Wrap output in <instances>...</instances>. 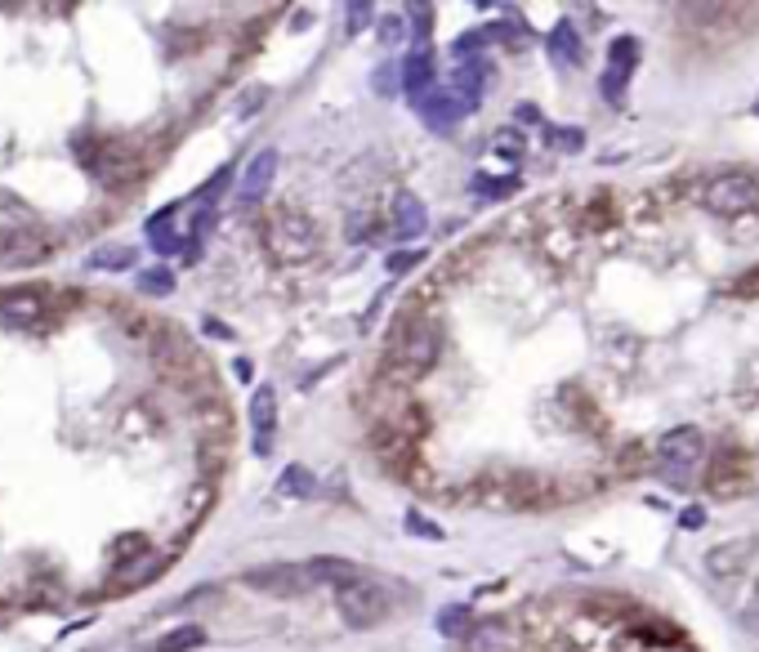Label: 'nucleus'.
Here are the masks:
<instances>
[{"mask_svg": "<svg viewBox=\"0 0 759 652\" xmlns=\"http://www.w3.org/2000/svg\"><path fill=\"white\" fill-rule=\"evenodd\" d=\"M389 219H393V237H398V242H416V237L429 228L425 206H420V197H411V193L393 197V215Z\"/></svg>", "mask_w": 759, "mask_h": 652, "instance_id": "18", "label": "nucleus"}, {"mask_svg": "<svg viewBox=\"0 0 759 652\" xmlns=\"http://www.w3.org/2000/svg\"><path fill=\"white\" fill-rule=\"evenodd\" d=\"M550 143L563 152H581L585 148V134L581 130H550Z\"/></svg>", "mask_w": 759, "mask_h": 652, "instance_id": "43", "label": "nucleus"}, {"mask_svg": "<svg viewBox=\"0 0 759 652\" xmlns=\"http://www.w3.org/2000/svg\"><path fill=\"white\" fill-rule=\"evenodd\" d=\"M335 608H340L344 626L349 630H376L384 617H389V590L380 581L353 577L344 586H335Z\"/></svg>", "mask_w": 759, "mask_h": 652, "instance_id": "5", "label": "nucleus"}, {"mask_svg": "<svg viewBox=\"0 0 759 652\" xmlns=\"http://www.w3.org/2000/svg\"><path fill=\"white\" fill-rule=\"evenodd\" d=\"M197 465H201V474H206V478L224 474V465H228V443H201Z\"/></svg>", "mask_w": 759, "mask_h": 652, "instance_id": "34", "label": "nucleus"}, {"mask_svg": "<svg viewBox=\"0 0 759 652\" xmlns=\"http://www.w3.org/2000/svg\"><path fill=\"white\" fill-rule=\"evenodd\" d=\"M679 523H684L688 532H697V527H706V510H701V505H688V510L679 514Z\"/></svg>", "mask_w": 759, "mask_h": 652, "instance_id": "46", "label": "nucleus"}, {"mask_svg": "<svg viewBox=\"0 0 759 652\" xmlns=\"http://www.w3.org/2000/svg\"><path fill=\"white\" fill-rule=\"evenodd\" d=\"M273 175H277V152L273 148L255 152L251 166H246V175H242V201H259V197H264L268 184H273Z\"/></svg>", "mask_w": 759, "mask_h": 652, "instance_id": "22", "label": "nucleus"}, {"mask_svg": "<svg viewBox=\"0 0 759 652\" xmlns=\"http://www.w3.org/2000/svg\"><path fill=\"white\" fill-rule=\"evenodd\" d=\"M652 456H657L661 474L670 478V487H684L688 474H693V465L706 456V438H701V429H693V425L670 429V434L657 443V452H652Z\"/></svg>", "mask_w": 759, "mask_h": 652, "instance_id": "8", "label": "nucleus"}, {"mask_svg": "<svg viewBox=\"0 0 759 652\" xmlns=\"http://www.w3.org/2000/svg\"><path fill=\"white\" fill-rule=\"evenodd\" d=\"M170 568V554L166 550H143V554H126V559L112 568L108 577V590L112 594H126V590H139L148 581H157L161 572Z\"/></svg>", "mask_w": 759, "mask_h": 652, "instance_id": "13", "label": "nucleus"}, {"mask_svg": "<svg viewBox=\"0 0 759 652\" xmlns=\"http://www.w3.org/2000/svg\"><path fill=\"white\" fill-rule=\"evenodd\" d=\"M639 469H648V447H643V443H626V447H621V456H617V465H612V474L634 478Z\"/></svg>", "mask_w": 759, "mask_h": 652, "instance_id": "32", "label": "nucleus"}, {"mask_svg": "<svg viewBox=\"0 0 759 652\" xmlns=\"http://www.w3.org/2000/svg\"><path fill=\"white\" fill-rule=\"evenodd\" d=\"M201 644H206V630H201V626H175L152 652H192V648H201Z\"/></svg>", "mask_w": 759, "mask_h": 652, "instance_id": "28", "label": "nucleus"}, {"mask_svg": "<svg viewBox=\"0 0 759 652\" xmlns=\"http://www.w3.org/2000/svg\"><path fill=\"white\" fill-rule=\"evenodd\" d=\"M90 170H94V179H99L103 188H126V184L139 179L143 166H139V152H134L126 139H108V143L94 148Z\"/></svg>", "mask_w": 759, "mask_h": 652, "instance_id": "11", "label": "nucleus"}, {"mask_svg": "<svg viewBox=\"0 0 759 652\" xmlns=\"http://www.w3.org/2000/svg\"><path fill=\"white\" fill-rule=\"evenodd\" d=\"M242 586L273 594V599H291V594L313 590V577H309V563H264V568L242 572Z\"/></svg>", "mask_w": 759, "mask_h": 652, "instance_id": "10", "label": "nucleus"}, {"mask_svg": "<svg viewBox=\"0 0 759 652\" xmlns=\"http://www.w3.org/2000/svg\"><path fill=\"white\" fill-rule=\"evenodd\" d=\"M608 67L634 72V67H639V41H634V36H617V41H612V54H608Z\"/></svg>", "mask_w": 759, "mask_h": 652, "instance_id": "31", "label": "nucleus"}, {"mask_svg": "<svg viewBox=\"0 0 759 652\" xmlns=\"http://www.w3.org/2000/svg\"><path fill=\"white\" fill-rule=\"evenodd\" d=\"M416 108L434 130H451L460 121V112H465V103H460L451 90H429L425 99H416Z\"/></svg>", "mask_w": 759, "mask_h": 652, "instance_id": "20", "label": "nucleus"}, {"mask_svg": "<svg viewBox=\"0 0 759 652\" xmlns=\"http://www.w3.org/2000/svg\"><path fill=\"white\" fill-rule=\"evenodd\" d=\"M626 81H630V72H617V67H608V72H603V81H599L603 99H608V103H621V94H626Z\"/></svg>", "mask_w": 759, "mask_h": 652, "instance_id": "37", "label": "nucleus"}, {"mask_svg": "<svg viewBox=\"0 0 759 652\" xmlns=\"http://www.w3.org/2000/svg\"><path fill=\"white\" fill-rule=\"evenodd\" d=\"M416 264H425V251H393L389 255V273L398 277V273H411Z\"/></svg>", "mask_w": 759, "mask_h": 652, "instance_id": "41", "label": "nucleus"}, {"mask_svg": "<svg viewBox=\"0 0 759 652\" xmlns=\"http://www.w3.org/2000/svg\"><path fill=\"white\" fill-rule=\"evenodd\" d=\"M398 36H402V18H398V14L384 18V23H380V41H384V45H393Z\"/></svg>", "mask_w": 759, "mask_h": 652, "instance_id": "47", "label": "nucleus"}, {"mask_svg": "<svg viewBox=\"0 0 759 652\" xmlns=\"http://www.w3.org/2000/svg\"><path fill=\"white\" fill-rule=\"evenodd\" d=\"M661 626H666V621H648V626H634V630H639L643 639H652V644H679V639H684L679 630H661Z\"/></svg>", "mask_w": 759, "mask_h": 652, "instance_id": "40", "label": "nucleus"}, {"mask_svg": "<svg viewBox=\"0 0 759 652\" xmlns=\"http://www.w3.org/2000/svg\"><path fill=\"white\" fill-rule=\"evenodd\" d=\"M675 14L679 32L706 54L746 41L759 27V5H679Z\"/></svg>", "mask_w": 759, "mask_h": 652, "instance_id": "2", "label": "nucleus"}, {"mask_svg": "<svg viewBox=\"0 0 759 652\" xmlns=\"http://www.w3.org/2000/svg\"><path fill=\"white\" fill-rule=\"evenodd\" d=\"M389 425L398 429L407 443H420V438L434 429V420H429V411L420 407V402H402V407H393V416H389Z\"/></svg>", "mask_w": 759, "mask_h": 652, "instance_id": "24", "label": "nucleus"}, {"mask_svg": "<svg viewBox=\"0 0 759 652\" xmlns=\"http://www.w3.org/2000/svg\"><path fill=\"white\" fill-rule=\"evenodd\" d=\"M474 188H478V193H514V179H487V175H478Z\"/></svg>", "mask_w": 759, "mask_h": 652, "instance_id": "45", "label": "nucleus"}, {"mask_svg": "<svg viewBox=\"0 0 759 652\" xmlns=\"http://www.w3.org/2000/svg\"><path fill=\"white\" fill-rule=\"evenodd\" d=\"M563 398H572L576 407H581V411H576V420H581L585 429H594V434H603V416H599V407H594V402L585 398V389H576V385H568V389H563Z\"/></svg>", "mask_w": 759, "mask_h": 652, "instance_id": "33", "label": "nucleus"}, {"mask_svg": "<svg viewBox=\"0 0 759 652\" xmlns=\"http://www.w3.org/2000/svg\"><path fill=\"white\" fill-rule=\"evenodd\" d=\"M277 492L282 496H309L313 492V474L304 465H286L282 478H277Z\"/></svg>", "mask_w": 759, "mask_h": 652, "instance_id": "30", "label": "nucleus"}, {"mask_svg": "<svg viewBox=\"0 0 759 652\" xmlns=\"http://www.w3.org/2000/svg\"><path fill=\"white\" fill-rule=\"evenodd\" d=\"M192 425H197L201 443H228L233 438V411H228V402L219 393H206V398H197Z\"/></svg>", "mask_w": 759, "mask_h": 652, "instance_id": "15", "label": "nucleus"}, {"mask_svg": "<svg viewBox=\"0 0 759 652\" xmlns=\"http://www.w3.org/2000/svg\"><path fill=\"white\" fill-rule=\"evenodd\" d=\"M469 652H514V630L509 621H483L469 630Z\"/></svg>", "mask_w": 759, "mask_h": 652, "instance_id": "23", "label": "nucleus"}, {"mask_svg": "<svg viewBox=\"0 0 759 652\" xmlns=\"http://www.w3.org/2000/svg\"><path fill=\"white\" fill-rule=\"evenodd\" d=\"M90 268H108V273H121V268H134V251L130 246H99V251L85 260Z\"/></svg>", "mask_w": 759, "mask_h": 652, "instance_id": "29", "label": "nucleus"}, {"mask_svg": "<svg viewBox=\"0 0 759 652\" xmlns=\"http://www.w3.org/2000/svg\"><path fill=\"white\" fill-rule=\"evenodd\" d=\"M407 14H411V27H416L420 41H429V32H434V9L429 5H407Z\"/></svg>", "mask_w": 759, "mask_h": 652, "instance_id": "38", "label": "nucleus"}, {"mask_svg": "<svg viewBox=\"0 0 759 652\" xmlns=\"http://www.w3.org/2000/svg\"><path fill=\"white\" fill-rule=\"evenodd\" d=\"M152 362H157V371L170 380L175 389H184V393H215L210 389V362L197 353V344L184 340V335H175L166 326V331L152 340Z\"/></svg>", "mask_w": 759, "mask_h": 652, "instance_id": "4", "label": "nucleus"}, {"mask_svg": "<svg viewBox=\"0 0 759 652\" xmlns=\"http://www.w3.org/2000/svg\"><path fill=\"white\" fill-rule=\"evenodd\" d=\"M443 358V326L420 313V300H407L389 326V371L393 380H416Z\"/></svg>", "mask_w": 759, "mask_h": 652, "instance_id": "1", "label": "nucleus"}, {"mask_svg": "<svg viewBox=\"0 0 759 652\" xmlns=\"http://www.w3.org/2000/svg\"><path fill=\"white\" fill-rule=\"evenodd\" d=\"M751 483H755V465H751V456H746L742 447H719V456L710 460V469H706V487H710V496L728 501V496H742Z\"/></svg>", "mask_w": 759, "mask_h": 652, "instance_id": "9", "label": "nucleus"}, {"mask_svg": "<svg viewBox=\"0 0 759 652\" xmlns=\"http://www.w3.org/2000/svg\"><path fill=\"white\" fill-rule=\"evenodd\" d=\"M317 246H322L317 224L300 206H277L264 219V251L273 264H304L317 255Z\"/></svg>", "mask_w": 759, "mask_h": 652, "instance_id": "3", "label": "nucleus"}, {"mask_svg": "<svg viewBox=\"0 0 759 652\" xmlns=\"http://www.w3.org/2000/svg\"><path fill=\"white\" fill-rule=\"evenodd\" d=\"M407 532L425 536V541H438V536H443V527H438V523H425L420 514H411V519H407Z\"/></svg>", "mask_w": 759, "mask_h": 652, "instance_id": "44", "label": "nucleus"}, {"mask_svg": "<svg viewBox=\"0 0 759 652\" xmlns=\"http://www.w3.org/2000/svg\"><path fill=\"white\" fill-rule=\"evenodd\" d=\"M54 242L36 228H9L0 233V268H32L41 260H50Z\"/></svg>", "mask_w": 759, "mask_h": 652, "instance_id": "14", "label": "nucleus"}, {"mask_svg": "<svg viewBox=\"0 0 759 652\" xmlns=\"http://www.w3.org/2000/svg\"><path fill=\"white\" fill-rule=\"evenodd\" d=\"M505 505L509 510H550V505H559V478L514 469V474H505Z\"/></svg>", "mask_w": 759, "mask_h": 652, "instance_id": "12", "label": "nucleus"}, {"mask_svg": "<svg viewBox=\"0 0 759 652\" xmlns=\"http://www.w3.org/2000/svg\"><path fill=\"white\" fill-rule=\"evenodd\" d=\"M742 626L751 630V635H759V608H751V612H742Z\"/></svg>", "mask_w": 759, "mask_h": 652, "instance_id": "50", "label": "nucleus"}, {"mask_svg": "<svg viewBox=\"0 0 759 652\" xmlns=\"http://www.w3.org/2000/svg\"><path fill=\"white\" fill-rule=\"evenodd\" d=\"M309 577H313V586H344V581L358 577V568H353V563H344V559H313L309 563Z\"/></svg>", "mask_w": 759, "mask_h": 652, "instance_id": "26", "label": "nucleus"}, {"mask_svg": "<svg viewBox=\"0 0 759 652\" xmlns=\"http://www.w3.org/2000/svg\"><path fill=\"white\" fill-rule=\"evenodd\" d=\"M550 50L559 54L563 63H576L581 67V59H585V45H581V36H576V27L563 18V23H554V32H550Z\"/></svg>", "mask_w": 759, "mask_h": 652, "instance_id": "25", "label": "nucleus"}, {"mask_svg": "<svg viewBox=\"0 0 759 652\" xmlns=\"http://www.w3.org/2000/svg\"><path fill=\"white\" fill-rule=\"evenodd\" d=\"M733 295H737V300H759V264L746 268V273L737 277V282H733Z\"/></svg>", "mask_w": 759, "mask_h": 652, "instance_id": "39", "label": "nucleus"}, {"mask_svg": "<svg viewBox=\"0 0 759 652\" xmlns=\"http://www.w3.org/2000/svg\"><path fill=\"white\" fill-rule=\"evenodd\" d=\"M701 201H706V210H715V215L737 219V215H746V210L759 206V179L751 170H724V175H715L706 184Z\"/></svg>", "mask_w": 759, "mask_h": 652, "instance_id": "7", "label": "nucleus"}, {"mask_svg": "<svg viewBox=\"0 0 759 652\" xmlns=\"http://www.w3.org/2000/svg\"><path fill=\"white\" fill-rule=\"evenodd\" d=\"M0 322L14 331H45L54 322V291L50 286H9L0 291Z\"/></svg>", "mask_w": 759, "mask_h": 652, "instance_id": "6", "label": "nucleus"}, {"mask_svg": "<svg viewBox=\"0 0 759 652\" xmlns=\"http://www.w3.org/2000/svg\"><path fill=\"white\" fill-rule=\"evenodd\" d=\"M755 554V541L751 536H742V541H728V545H715V550L706 554V572L719 581L737 577V572H746V563H751Z\"/></svg>", "mask_w": 759, "mask_h": 652, "instance_id": "17", "label": "nucleus"}, {"mask_svg": "<svg viewBox=\"0 0 759 652\" xmlns=\"http://www.w3.org/2000/svg\"><path fill=\"white\" fill-rule=\"evenodd\" d=\"M487 76H492V67H487V59L478 54V59H460L456 67V81H451V94H456L465 108H478V99H483V85Z\"/></svg>", "mask_w": 759, "mask_h": 652, "instance_id": "19", "label": "nucleus"}, {"mask_svg": "<svg viewBox=\"0 0 759 652\" xmlns=\"http://www.w3.org/2000/svg\"><path fill=\"white\" fill-rule=\"evenodd\" d=\"M402 90L416 94V99H425V94L434 90V50H425V45H420L416 54H407V59H402Z\"/></svg>", "mask_w": 759, "mask_h": 652, "instance_id": "21", "label": "nucleus"}, {"mask_svg": "<svg viewBox=\"0 0 759 652\" xmlns=\"http://www.w3.org/2000/svg\"><path fill=\"white\" fill-rule=\"evenodd\" d=\"M755 117H759V94H755Z\"/></svg>", "mask_w": 759, "mask_h": 652, "instance_id": "51", "label": "nucleus"}, {"mask_svg": "<svg viewBox=\"0 0 759 652\" xmlns=\"http://www.w3.org/2000/svg\"><path fill=\"white\" fill-rule=\"evenodd\" d=\"M492 152H496V157H501V161H518V157H523V134H518V130H505V134H496Z\"/></svg>", "mask_w": 759, "mask_h": 652, "instance_id": "36", "label": "nucleus"}, {"mask_svg": "<svg viewBox=\"0 0 759 652\" xmlns=\"http://www.w3.org/2000/svg\"><path fill=\"white\" fill-rule=\"evenodd\" d=\"M251 425H255V452L268 456L273 452V434H277V393H273V385H259L251 393Z\"/></svg>", "mask_w": 759, "mask_h": 652, "instance_id": "16", "label": "nucleus"}, {"mask_svg": "<svg viewBox=\"0 0 759 652\" xmlns=\"http://www.w3.org/2000/svg\"><path fill=\"white\" fill-rule=\"evenodd\" d=\"M617 224V201H612V193H594V201L585 206V228L590 233H603V228Z\"/></svg>", "mask_w": 759, "mask_h": 652, "instance_id": "27", "label": "nucleus"}, {"mask_svg": "<svg viewBox=\"0 0 759 652\" xmlns=\"http://www.w3.org/2000/svg\"><path fill=\"white\" fill-rule=\"evenodd\" d=\"M362 237H371V219L367 215H349V242H362Z\"/></svg>", "mask_w": 759, "mask_h": 652, "instance_id": "48", "label": "nucleus"}, {"mask_svg": "<svg viewBox=\"0 0 759 652\" xmlns=\"http://www.w3.org/2000/svg\"><path fill=\"white\" fill-rule=\"evenodd\" d=\"M465 621H469V608H460V603H456V608H447L443 612V635H451V639H456V635H465Z\"/></svg>", "mask_w": 759, "mask_h": 652, "instance_id": "42", "label": "nucleus"}, {"mask_svg": "<svg viewBox=\"0 0 759 652\" xmlns=\"http://www.w3.org/2000/svg\"><path fill=\"white\" fill-rule=\"evenodd\" d=\"M367 23H371V5H349V32H358Z\"/></svg>", "mask_w": 759, "mask_h": 652, "instance_id": "49", "label": "nucleus"}, {"mask_svg": "<svg viewBox=\"0 0 759 652\" xmlns=\"http://www.w3.org/2000/svg\"><path fill=\"white\" fill-rule=\"evenodd\" d=\"M139 291L143 295H170L175 291V277L166 268H152V273H139Z\"/></svg>", "mask_w": 759, "mask_h": 652, "instance_id": "35", "label": "nucleus"}]
</instances>
